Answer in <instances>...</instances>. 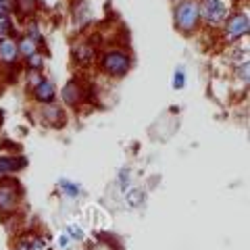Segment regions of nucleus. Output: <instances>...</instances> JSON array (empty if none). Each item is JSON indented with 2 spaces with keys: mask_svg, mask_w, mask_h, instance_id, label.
<instances>
[{
  "mask_svg": "<svg viewBox=\"0 0 250 250\" xmlns=\"http://www.w3.org/2000/svg\"><path fill=\"white\" fill-rule=\"evenodd\" d=\"M198 19H200V6H198V2H194V0H184L175 9V23L182 31L196 29Z\"/></svg>",
  "mask_w": 250,
  "mask_h": 250,
  "instance_id": "f257e3e1",
  "label": "nucleus"
},
{
  "mask_svg": "<svg viewBox=\"0 0 250 250\" xmlns=\"http://www.w3.org/2000/svg\"><path fill=\"white\" fill-rule=\"evenodd\" d=\"M21 202V186L15 179L0 182V213H13Z\"/></svg>",
  "mask_w": 250,
  "mask_h": 250,
  "instance_id": "f03ea898",
  "label": "nucleus"
},
{
  "mask_svg": "<svg viewBox=\"0 0 250 250\" xmlns=\"http://www.w3.org/2000/svg\"><path fill=\"white\" fill-rule=\"evenodd\" d=\"M103 69L113 77H123L129 69V57L121 50H108L103 57Z\"/></svg>",
  "mask_w": 250,
  "mask_h": 250,
  "instance_id": "7ed1b4c3",
  "label": "nucleus"
},
{
  "mask_svg": "<svg viewBox=\"0 0 250 250\" xmlns=\"http://www.w3.org/2000/svg\"><path fill=\"white\" fill-rule=\"evenodd\" d=\"M200 15L207 19V23H221L228 17V4L221 0H205L200 6Z\"/></svg>",
  "mask_w": 250,
  "mask_h": 250,
  "instance_id": "20e7f679",
  "label": "nucleus"
},
{
  "mask_svg": "<svg viewBox=\"0 0 250 250\" xmlns=\"http://www.w3.org/2000/svg\"><path fill=\"white\" fill-rule=\"evenodd\" d=\"M27 165V161L23 156H0V177H6L11 173H17Z\"/></svg>",
  "mask_w": 250,
  "mask_h": 250,
  "instance_id": "39448f33",
  "label": "nucleus"
},
{
  "mask_svg": "<svg viewBox=\"0 0 250 250\" xmlns=\"http://www.w3.org/2000/svg\"><path fill=\"white\" fill-rule=\"evenodd\" d=\"M228 34L231 38H240V36L248 34V17L246 15H242V13L233 15V17L228 21Z\"/></svg>",
  "mask_w": 250,
  "mask_h": 250,
  "instance_id": "423d86ee",
  "label": "nucleus"
},
{
  "mask_svg": "<svg viewBox=\"0 0 250 250\" xmlns=\"http://www.w3.org/2000/svg\"><path fill=\"white\" fill-rule=\"evenodd\" d=\"M82 98H83V90H82L80 83L71 82V83H67L65 88H62V100H65L67 104L75 106V104L82 103Z\"/></svg>",
  "mask_w": 250,
  "mask_h": 250,
  "instance_id": "0eeeda50",
  "label": "nucleus"
},
{
  "mask_svg": "<svg viewBox=\"0 0 250 250\" xmlns=\"http://www.w3.org/2000/svg\"><path fill=\"white\" fill-rule=\"evenodd\" d=\"M54 94H57L54 92V85L46 80L38 82L34 88V96H36V100H40V103H50V100H54Z\"/></svg>",
  "mask_w": 250,
  "mask_h": 250,
  "instance_id": "6e6552de",
  "label": "nucleus"
},
{
  "mask_svg": "<svg viewBox=\"0 0 250 250\" xmlns=\"http://www.w3.org/2000/svg\"><path fill=\"white\" fill-rule=\"evenodd\" d=\"M17 44H15L13 40H0V61L2 62H9V65H13L15 59H17Z\"/></svg>",
  "mask_w": 250,
  "mask_h": 250,
  "instance_id": "1a4fd4ad",
  "label": "nucleus"
},
{
  "mask_svg": "<svg viewBox=\"0 0 250 250\" xmlns=\"http://www.w3.org/2000/svg\"><path fill=\"white\" fill-rule=\"evenodd\" d=\"M59 188L67 194L69 198H80L82 196V186L75 182H69V179H59Z\"/></svg>",
  "mask_w": 250,
  "mask_h": 250,
  "instance_id": "9d476101",
  "label": "nucleus"
},
{
  "mask_svg": "<svg viewBox=\"0 0 250 250\" xmlns=\"http://www.w3.org/2000/svg\"><path fill=\"white\" fill-rule=\"evenodd\" d=\"M44 119L48 123H52L54 127H61L62 121H65V119H62V113L59 111L57 106H46L44 108Z\"/></svg>",
  "mask_w": 250,
  "mask_h": 250,
  "instance_id": "9b49d317",
  "label": "nucleus"
},
{
  "mask_svg": "<svg viewBox=\"0 0 250 250\" xmlns=\"http://www.w3.org/2000/svg\"><path fill=\"white\" fill-rule=\"evenodd\" d=\"M17 52H21L23 57H31V54H36V42L31 40V38H23V40L19 42L17 46Z\"/></svg>",
  "mask_w": 250,
  "mask_h": 250,
  "instance_id": "f8f14e48",
  "label": "nucleus"
},
{
  "mask_svg": "<svg viewBox=\"0 0 250 250\" xmlns=\"http://www.w3.org/2000/svg\"><path fill=\"white\" fill-rule=\"evenodd\" d=\"M67 238L75 240V242H82L83 240V229L80 228V225H75V223H69L67 225Z\"/></svg>",
  "mask_w": 250,
  "mask_h": 250,
  "instance_id": "ddd939ff",
  "label": "nucleus"
},
{
  "mask_svg": "<svg viewBox=\"0 0 250 250\" xmlns=\"http://www.w3.org/2000/svg\"><path fill=\"white\" fill-rule=\"evenodd\" d=\"M13 34V23L9 17H0V40H6Z\"/></svg>",
  "mask_w": 250,
  "mask_h": 250,
  "instance_id": "4468645a",
  "label": "nucleus"
},
{
  "mask_svg": "<svg viewBox=\"0 0 250 250\" xmlns=\"http://www.w3.org/2000/svg\"><path fill=\"white\" fill-rule=\"evenodd\" d=\"M27 240H29L31 250H48V242H46V238H42V236H31Z\"/></svg>",
  "mask_w": 250,
  "mask_h": 250,
  "instance_id": "2eb2a0df",
  "label": "nucleus"
},
{
  "mask_svg": "<svg viewBox=\"0 0 250 250\" xmlns=\"http://www.w3.org/2000/svg\"><path fill=\"white\" fill-rule=\"evenodd\" d=\"M17 9L23 15H29L36 11V0H17Z\"/></svg>",
  "mask_w": 250,
  "mask_h": 250,
  "instance_id": "dca6fc26",
  "label": "nucleus"
},
{
  "mask_svg": "<svg viewBox=\"0 0 250 250\" xmlns=\"http://www.w3.org/2000/svg\"><path fill=\"white\" fill-rule=\"evenodd\" d=\"M92 48H88V46H80V48L75 50V57H77V61L80 62H88L90 61V57H92Z\"/></svg>",
  "mask_w": 250,
  "mask_h": 250,
  "instance_id": "f3484780",
  "label": "nucleus"
},
{
  "mask_svg": "<svg viewBox=\"0 0 250 250\" xmlns=\"http://www.w3.org/2000/svg\"><path fill=\"white\" fill-rule=\"evenodd\" d=\"M140 202H142V190H131V192L127 194V205L136 208Z\"/></svg>",
  "mask_w": 250,
  "mask_h": 250,
  "instance_id": "a211bd4d",
  "label": "nucleus"
},
{
  "mask_svg": "<svg viewBox=\"0 0 250 250\" xmlns=\"http://www.w3.org/2000/svg\"><path fill=\"white\" fill-rule=\"evenodd\" d=\"M184 83H186L184 71H175V77H173V85H175V88H184Z\"/></svg>",
  "mask_w": 250,
  "mask_h": 250,
  "instance_id": "6ab92c4d",
  "label": "nucleus"
},
{
  "mask_svg": "<svg viewBox=\"0 0 250 250\" xmlns=\"http://www.w3.org/2000/svg\"><path fill=\"white\" fill-rule=\"evenodd\" d=\"M27 62H29V67H34V69H40V67H42V57H38V54H31Z\"/></svg>",
  "mask_w": 250,
  "mask_h": 250,
  "instance_id": "aec40b11",
  "label": "nucleus"
},
{
  "mask_svg": "<svg viewBox=\"0 0 250 250\" xmlns=\"http://www.w3.org/2000/svg\"><path fill=\"white\" fill-rule=\"evenodd\" d=\"M13 250H31V246H29V240L27 238H21L17 244H15V248Z\"/></svg>",
  "mask_w": 250,
  "mask_h": 250,
  "instance_id": "412c9836",
  "label": "nucleus"
},
{
  "mask_svg": "<svg viewBox=\"0 0 250 250\" xmlns=\"http://www.w3.org/2000/svg\"><path fill=\"white\" fill-rule=\"evenodd\" d=\"M11 9V0H0V17H4V13Z\"/></svg>",
  "mask_w": 250,
  "mask_h": 250,
  "instance_id": "4be33fe9",
  "label": "nucleus"
},
{
  "mask_svg": "<svg viewBox=\"0 0 250 250\" xmlns=\"http://www.w3.org/2000/svg\"><path fill=\"white\" fill-rule=\"evenodd\" d=\"M69 244H71V240H69L67 236H62V238L59 240V246H61V248H69Z\"/></svg>",
  "mask_w": 250,
  "mask_h": 250,
  "instance_id": "5701e85b",
  "label": "nucleus"
},
{
  "mask_svg": "<svg viewBox=\"0 0 250 250\" xmlns=\"http://www.w3.org/2000/svg\"><path fill=\"white\" fill-rule=\"evenodd\" d=\"M240 77L248 80V62H244V69H240Z\"/></svg>",
  "mask_w": 250,
  "mask_h": 250,
  "instance_id": "b1692460",
  "label": "nucleus"
}]
</instances>
